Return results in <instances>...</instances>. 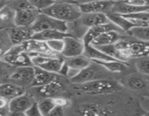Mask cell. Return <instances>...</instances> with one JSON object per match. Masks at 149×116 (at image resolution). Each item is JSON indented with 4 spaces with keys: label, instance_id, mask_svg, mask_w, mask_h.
Here are the masks:
<instances>
[{
    "label": "cell",
    "instance_id": "cell-1",
    "mask_svg": "<svg viewBox=\"0 0 149 116\" xmlns=\"http://www.w3.org/2000/svg\"><path fill=\"white\" fill-rule=\"evenodd\" d=\"M40 12L67 24L77 21L82 14L77 2L68 1H54L50 7Z\"/></svg>",
    "mask_w": 149,
    "mask_h": 116
},
{
    "label": "cell",
    "instance_id": "cell-2",
    "mask_svg": "<svg viewBox=\"0 0 149 116\" xmlns=\"http://www.w3.org/2000/svg\"><path fill=\"white\" fill-rule=\"evenodd\" d=\"M76 88L87 94H103L118 91L120 87L116 82L103 78L84 84H77L76 85Z\"/></svg>",
    "mask_w": 149,
    "mask_h": 116
},
{
    "label": "cell",
    "instance_id": "cell-3",
    "mask_svg": "<svg viewBox=\"0 0 149 116\" xmlns=\"http://www.w3.org/2000/svg\"><path fill=\"white\" fill-rule=\"evenodd\" d=\"M1 59L15 68L33 66L31 57L25 50L23 44L12 46L1 57Z\"/></svg>",
    "mask_w": 149,
    "mask_h": 116
},
{
    "label": "cell",
    "instance_id": "cell-4",
    "mask_svg": "<svg viewBox=\"0 0 149 116\" xmlns=\"http://www.w3.org/2000/svg\"><path fill=\"white\" fill-rule=\"evenodd\" d=\"M31 28L33 33L45 30H58L68 33V25L67 23L41 12Z\"/></svg>",
    "mask_w": 149,
    "mask_h": 116
},
{
    "label": "cell",
    "instance_id": "cell-5",
    "mask_svg": "<svg viewBox=\"0 0 149 116\" xmlns=\"http://www.w3.org/2000/svg\"><path fill=\"white\" fill-rule=\"evenodd\" d=\"M31 57L32 65L42 70L58 74L64 63V58L61 55L58 57H48L42 55H32Z\"/></svg>",
    "mask_w": 149,
    "mask_h": 116
},
{
    "label": "cell",
    "instance_id": "cell-6",
    "mask_svg": "<svg viewBox=\"0 0 149 116\" xmlns=\"http://www.w3.org/2000/svg\"><path fill=\"white\" fill-rule=\"evenodd\" d=\"M34 77V68L33 66L16 68L10 75L8 82L14 84L20 87L30 88Z\"/></svg>",
    "mask_w": 149,
    "mask_h": 116
},
{
    "label": "cell",
    "instance_id": "cell-7",
    "mask_svg": "<svg viewBox=\"0 0 149 116\" xmlns=\"http://www.w3.org/2000/svg\"><path fill=\"white\" fill-rule=\"evenodd\" d=\"M84 41L74 36H69L63 39V48L61 55L63 58H70L82 55L84 51Z\"/></svg>",
    "mask_w": 149,
    "mask_h": 116
},
{
    "label": "cell",
    "instance_id": "cell-8",
    "mask_svg": "<svg viewBox=\"0 0 149 116\" xmlns=\"http://www.w3.org/2000/svg\"><path fill=\"white\" fill-rule=\"evenodd\" d=\"M97 67H98L97 64L92 62V63L88 67L81 70L74 78L70 80V81L75 85H77V84L88 83L95 80L103 79L105 78L103 77V72H101V70H99L100 66L99 65V68Z\"/></svg>",
    "mask_w": 149,
    "mask_h": 116
},
{
    "label": "cell",
    "instance_id": "cell-9",
    "mask_svg": "<svg viewBox=\"0 0 149 116\" xmlns=\"http://www.w3.org/2000/svg\"><path fill=\"white\" fill-rule=\"evenodd\" d=\"M114 1H93L77 2L81 14H94V13L110 12Z\"/></svg>",
    "mask_w": 149,
    "mask_h": 116
},
{
    "label": "cell",
    "instance_id": "cell-10",
    "mask_svg": "<svg viewBox=\"0 0 149 116\" xmlns=\"http://www.w3.org/2000/svg\"><path fill=\"white\" fill-rule=\"evenodd\" d=\"M23 45H24L25 50L29 54V56L42 55V56L48 57H58L61 55L60 54H56L51 51L46 42L45 41L31 39L23 43Z\"/></svg>",
    "mask_w": 149,
    "mask_h": 116
},
{
    "label": "cell",
    "instance_id": "cell-11",
    "mask_svg": "<svg viewBox=\"0 0 149 116\" xmlns=\"http://www.w3.org/2000/svg\"><path fill=\"white\" fill-rule=\"evenodd\" d=\"M39 14L40 12L33 7L15 12V26L31 28L35 23Z\"/></svg>",
    "mask_w": 149,
    "mask_h": 116
},
{
    "label": "cell",
    "instance_id": "cell-12",
    "mask_svg": "<svg viewBox=\"0 0 149 116\" xmlns=\"http://www.w3.org/2000/svg\"><path fill=\"white\" fill-rule=\"evenodd\" d=\"M38 96L45 98H54L59 97L60 94L64 91V86L60 80L54 81L47 85L39 87H31Z\"/></svg>",
    "mask_w": 149,
    "mask_h": 116
},
{
    "label": "cell",
    "instance_id": "cell-13",
    "mask_svg": "<svg viewBox=\"0 0 149 116\" xmlns=\"http://www.w3.org/2000/svg\"><path fill=\"white\" fill-rule=\"evenodd\" d=\"M9 37L13 46L20 45L32 39L33 35L31 28L14 26L8 28Z\"/></svg>",
    "mask_w": 149,
    "mask_h": 116
},
{
    "label": "cell",
    "instance_id": "cell-14",
    "mask_svg": "<svg viewBox=\"0 0 149 116\" xmlns=\"http://www.w3.org/2000/svg\"><path fill=\"white\" fill-rule=\"evenodd\" d=\"M126 39L124 36L123 32L116 31V30H111V31L105 32L102 34L93 39L90 44L95 47L100 46H109V45L114 44L122 39Z\"/></svg>",
    "mask_w": 149,
    "mask_h": 116
},
{
    "label": "cell",
    "instance_id": "cell-15",
    "mask_svg": "<svg viewBox=\"0 0 149 116\" xmlns=\"http://www.w3.org/2000/svg\"><path fill=\"white\" fill-rule=\"evenodd\" d=\"M35 102L33 96L26 92L9 102V111L26 113Z\"/></svg>",
    "mask_w": 149,
    "mask_h": 116
},
{
    "label": "cell",
    "instance_id": "cell-16",
    "mask_svg": "<svg viewBox=\"0 0 149 116\" xmlns=\"http://www.w3.org/2000/svg\"><path fill=\"white\" fill-rule=\"evenodd\" d=\"M149 11V6L147 7H136L131 5L126 2V1H114L110 12L119 15H130L137 14L143 12Z\"/></svg>",
    "mask_w": 149,
    "mask_h": 116
},
{
    "label": "cell",
    "instance_id": "cell-17",
    "mask_svg": "<svg viewBox=\"0 0 149 116\" xmlns=\"http://www.w3.org/2000/svg\"><path fill=\"white\" fill-rule=\"evenodd\" d=\"M79 20L81 26L88 28L96 26H103L111 23L107 17V14L105 13H94V14H82Z\"/></svg>",
    "mask_w": 149,
    "mask_h": 116
},
{
    "label": "cell",
    "instance_id": "cell-18",
    "mask_svg": "<svg viewBox=\"0 0 149 116\" xmlns=\"http://www.w3.org/2000/svg\"><path fill=\"white\" fill-rule=\"evenodd\" d=\"M111 30H116V31L123 32L124 33V31L120 30L117 26H115L111 22L109 23V24L103 25V26L90 28H88L86 30L84 35L83 36L82 40L84 41V45L90 44V43L93 41V39H95L99 35L102 34V33H105V32L111 31Z\"/></svg>",
    "mask_w": 149,
    "mask_h": 116
},
{
    "label": "cell",
    "instance_id": "cell-19",
    "mask_svg": "<svg viewBox=\"0 0 149 116\" xmlns=\"http://www.w3.org/2000/svg\"><path fill=\"white\" fill-rule=\"evenodd\" d=\"M33 68H34V77L31 87L42 86L59 79L60 75L58 74L48 72L37 67H33Z\"/></svg>",
    "mask_w": 149,
    "mask_h": 116
},
{
    "label": "cell",
    "instance_id": "cell-20",
    "mask_svg": "<svg viewBox=\"0 0 149 116\" xmlns=\"http://www.w3.org/2000/svg\"><path fill=\"white\" fill-rule=\"evenodd\" d=\"M26 92V88L10 82L3 83L0 85V97L5 99L9 102Z\"/></svg>",
    "mask_w": 149,
    "mask_h": 116
},
{
    "label": "cell",
    "instance_id": "cell-21",
    "mask_svg": "<svg viewBox=\"0 0 149 116\" xmlns=\"http://www.w3.org/2000/svg\"><path fill=\"white\" fill-rule=\"evenodd\" d=\"M69 36H72L69 33L58 31V30H45L33 33L32 39H35L41 41H49L53 40H63Z\"/></svg>",
    "mask_w": 149,
    "mask_h": 116
},
{
    "label": "cell",
    "instance_id": "cell-22",
    "mask_svg": "<svg viewBox=\"0 0 149 116\" xmlns=\"http://www.w3.org/2000/svg\"><path fill=\"white\" fill-rule=\"evenodd\" d=\"M15 16V12L6 4L0 10V29L14 27Z\"/></svg>",
    "mask_w": 149,
    "mask_h": 116
},
{
    "label": "cell",
    "instance_id": "cell-23",
    "mask_svg": "<svg viewBox=\"0 0 149 116\" xmlns=\"http://www.w3.org/2000/svg\"><path fill=\"white\" fill-rule=\"evenodd\" d=\"M83 55L90 59L92 62H96V61H111L116 60L113 59L111 57L105 54L100 49L96 48L95 46L91 44L85 45L84 46V51Z\"/></svg>",
    "mask_w": 149,
    "mask_h": 116
},
{
    "label": "cell",
    "instance_id": "cell-24",
    "mask_svg": "<svg viewBox=\"0 0 149 116\" xmlns=\"http://www.w3.org/2000/svg\"><path fill=\"white\" fill-rule=\"evenodd\" d=\"M64 62L70 69L81 71V70L88 67L92 63V61L82 55L74 57L64 58Z\"/></svg>",
    "mask_w": 149,
    "mask_h": 116
},
{
    "label": "cell",
    "instance_id": "cell-25",
    "mask_svg": "<svg viewBox=\"0 0 149 116\" xmlns=\"http://www.w3.org/2000/svg\"><path fill=\"white\" fill-rule=\"evenodd\" d=\"M106 14H107V17L109 18V20L112 23H113L115 26H117L122 31L128 33L131 29L135 27V26H134L128 19H127L124 16L113 14V13L111 12L107 13Z\"/></svg>",
    "mask_w": 149,
    "mask_h": 116
},
{
    "label": "cell",
    "instance_id": "cell-26",
    "mask_svg": "<svg viewBox=\"0 0 149 116\" xmlns=\"http://www.w3.org/2000/svg\"><path fill=\"white\" fill-rule=\"evenodd\" d=\"M97 64L103 69L112 72H121L125 71L127 68L126 62H121L119 60H111V61H96L93 62Z\"/></svg>",
    "mask_w": 149,
    "mask_h": 116
},
{
    "label": "cell",
    "instance_id": "cell-27",
    "mask_svg": "<svg viewBox=\"0 0 149 116\" xmlns=\"http://www.w3.org/2000/svg\"><path fill=\"white\" fill-rule=\"evenodd\" d=\"M127 85L130 88L135 91H141L146 88L147 81L143 76L131 75L127 78Z\"/></svg>",
    "mask_w": 149,
    "mask_h": 116
},
{
    "label": "cell",
    "instance_id": "cell-28",
    "mask_svg": "<svg viewBox=\"0 0 149 116\" xmlns=\"http://www.w3.org/2000/svg\"><path fill=\"white\" fill-rule=\"evenodd\" d=\"M13 46L10 37L8 28L0 29V58Z\"/></svg>",
    "mask_w": 149,
    "mask_h": 116
},
{
    "label": "cell",
    "instance_id": "cell-29",
    "mask_svg": "<svg viewBox=\"0 0 149 116\" xmlns=\"http://www.w3.org/2000/svg\"><path fill=\"white\" fill-rule=\"evenodd\" d=\"M128 33L132 35L138 40L149 42V26L135 27L131 29Z\"/></svg>",
    "mask_w": 149,
    "mask_h": 116
},
{
    "label": "cell",
    "instance_id": "cell-30",
    "mask_svg": "<svg viewBox=\"0 0 149 116\" xmlns=\"http://www.w3.org/2000/svg\"><path fill=\"white\" fill-rule=\"evenodd\" d=\"M38 107L44 116H47L51 111L55 107L52 98L42 99L41 101L37 102Z\"/></svg>",
    "mask_w": 149,
    "mask_h": 116
},
{
    "label": "cell",
    "instance_id": "cell-31",
    "mask_svg": "<svg viewBox=\"0 0 149 116\" xmlns=\"http://www.w3.org/2000/svg\"><path fill=\"white\" fill-rule=\"evenodd\" d=\"M6 4H7L9 7H11L15 12L27 10V9L33 7L31 6V4L30 1H23V0L6 1Z\"/></svg>",
    "mask_w": 149,
    "mask_h": 116
},
{
    "label": "cell",
    "instance_id": "cell-32",
    "mask_svg": "<svg viewBox=\"0 0 149 116\" xmlns=\"http://www.w3.org/2000/svg\"><path fill=\"white\" fill-rule=\"evenodd\" d=\"M136 68L140 73L149 76V56L140 58L136 62Z\"/></svg>",
    "mask_w": 149,
    "mask_h": 116
},
{
    "label": "cell",
    "instance_id": "cell-33",
    "mask_svg": "<svg viewBox=\"0 0 149 116\" xmlns=\"http://www.w3.org/2000/svg\"><path fill=\"white\" fill-rule=\"evenodd\" d=\"M30 3L33 8L37 10L38 11L42 12L50 7L54 3V1H50V0H31V1H30Z\"/></svg>",
    "mask_w": 149,
    "mask_h": 116
},
{
    "label": "cell",
    "instance_id": "cell-34",
    "mask_svg": "<svg viewBox=\"0 0 149 116\" xmlns=\"http://www.w3.org/2000/svg\"><path fill=\"white\" fill-rule=\"evenodd\" d=\"M48 47L51 51L56 54H60L62 52L63 48V40H53L46 42Z\"/></svg>",
    "mask_w": 149,
    "mask_h": 116
},
{
    "label": "cell",
    "instance_id": "cell-35",
    "mask_svg": "<svg viewBox=\"0 0 149 116\" xmlns=\"http://www.w3.org/2000/svg\"><path fill=\"white\" fill-rule=\"evenodd\" d=\"M25 113H26V116H44L39 110L37 102H35L32 104L31 107L28 109V110H26Z\"/></svg>",
    "mask_w": 149,
    "mask_h": 116
},
{
    "label": "cell",
    "instance_id": "cell-36",
    "mask_svg": "<svg viewBox=\"0 0 149 116\" xmlns=\"http://www.w3.org/2000/svg\"><path fill=\"white\" fill-rule=\"evenodd\" d=\"M124 17L139 19V20H143V21L146 22V23H147L149 25V11L137 13V14H130V15H125V16H124Z\"/></svg>",
    "mask_w": 149,
    "mask_h": 116
},
{
    "label": "cell",
    "instance_id": "cell-37",
    "mask_svg": "<svg viewBox=\"0 0 149 116\" xmlns=\"http://www.w3.org/2000/svg\"><path fill=\"white\" fill-rule=\"evenodd\" d=\"M9 112V101L0 97V116H7Z\"/></svg>",
    "mask_w": 149,
    "mask_h": 116
},
{
    "label": "cell",
    "instance_id": "cell-38",
    "mask_svg": "<svg viewBox=\"0 0 149 116\" xmlns=\"http://www.w3.org/2000/svg\"><path fill=\"white\" fill-rule=\"evenodd\" d=\"M52 100H53V102L55 104V107H63V108L68 105V102H69L66 98L61 97H54V98H52Z\"/></svg>",
    "mask_w": 149,
    "mask_h": 116
},
{
    "label": "cell",
    "instance_id": "cell-39",
    "mask_svg": "<svg viewBox=\"0 0 149 116\" xmlns=\"http://www.w3.org/2000/svg\"><path fill=\"white\" fill-rule=\"evenodd\" d=\"M47 116H65L63 108L61 107H55Z\"/></svg>",
    "mask_w": 149,
    "mask_h": 116
},
{
    "label": "cell",
    "instance_id": "cell-40",
    "mask_svg": "<svg viewBox=\"0 0 149 116\" xmlns=\"http://www.w3.org/2000/svg\"><path fill=\"white\" fill-rule=\"evenodd\" d=\"M7 116H26L25 113H20V112H9Z\"/></svg>",
    "mask_w": 149,
    "mask_h": 116
},
{
    "label": "cell",
    "instance_id": "cell-41",
    "mask_svg": "<svg viewBox=\"0 0 149 116\" xmlns=\"http://www.w3.org/2000/svg\"><path fill=\"white\" fill-rule=\"evenodd\" d=\"M6 4V1H0V10H1V8H2L3 7H4V5Z\"/></svg>",
    "mask_w": 149,
    "mask_h": 116
},
{
    "label": "cell",
    "instance_id": "cell-42",
    "mask_svg": "<svg viewBox=\"0 0 149 116\" xmlns=\"http://www.w3.org/2000/svg\"><path fill=\"white\" fill-rule=\"evenodd\" d=\"M143 116H149V113H146V114H145L144 115H143Z\"/></svg>",
    "mask_w": 149,
    "mask_h": 116
},
{
    "label": "cell",
    "instance_id": "cell-43",
    "mask_svg": "<svg viewBox=\"0 0 149 116\" xmlns=\"http://www.w3.org/2000/svg\"><path fill=\"white\" fill-rule=\"evenodd\" d=\"M3 83H4V82H3V81H1V79H0V85H1V84H3Z\"/></svg>",
    "mask_w": 149,
    "mask_h": 116
},
{
    "label": "cell",
    "instance_id": "cell-44",
    "mask_svg": "<svg viewBox=\"0 0 149 116\" xmlns=\"http://www.w3.org/2000/svg\"><path fill=\"white\" fill-rule=\"evenodd\" d=\"M148 97H149V93H148Z\"/></svg>",
    "mask_w": 149,
    "mask_h": 116
},
{
    "label": "cell",
    "instance_id": "cell-45",
    "mask_svg": "<svg viewBox=\"0 0 149 116\" xmlns=\"http://www.w3.org/2000/svg\"><path fill=\"white\" fill-rule=\"evenodd\" d=\"M0 59H1V58H0Z\"/></svg>",
    "mask_w": 149,
    "mask_h": 116
},
{
    "label": "cell",
    "instance_id": "cell-46",
    "mask_svg": "<svg viewBox=\"0 0 149 116\" xmlns=\"http://www.w3.org/2000/svg\"><path fill=\"white\" fill-rule=\"evenodd\" d=\"M148 56H149V55H148Z\"/></svg>",
    "mask_w": 149,
    "mask_h": 116
}]
</instances>
